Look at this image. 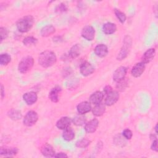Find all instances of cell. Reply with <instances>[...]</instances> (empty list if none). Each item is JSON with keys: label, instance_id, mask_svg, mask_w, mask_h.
<instances>
[{"label": "cell", "instance_id": "cell-32", "mask_svg": "<svg viewBox=\"0 0 158 158\" xmlns=\"http://www.w3.org/2000/svg\"><path fill=\"white\" fill-rule=\"evenodd\" d=\"M128 80H127V78H125L123 80L117 83L116 88L118 90L123 91L128 86Z\"/></svg>", "mask_w": 158, "mask_h": 158}, {"label": "cell", "instance_id": "cell-9", "mask_svg": "<svg viewBox=\"0 0 158 158\" xmlns=\"http://www.w3.org/2000/svg\"><path fill=\"white\" fill-rule=\"evenodd\" d=\"M80 73L84 77H88L94 72V66L88 62H83L80 67Z\"/></svg>", "mask_w": 158, "mask_h": 158}, {"label": "cell", "instance_id": "cell-16", "mask_svg": "<svg viewBox=\"0 0 158 158\" xmlns=\"http://www.w3.org/2000/svg\"><path fill=\"white\" fill-rule=\"evenodd\" d=\"M41 152L44 157H54L56 154L55 150L54 149L53 147L48 143H46L42 146L41 149Z\"/></svg>", "mask_w": 158, "mask_h": 158}, {"label": "cell", "instance_id": "cell-11", "mask_svg": "<svg viewBox=\"0 0 158 158\" xmlns=\"http://www.w3.org/2000/svg\"><path fill=\"white\" fill-rule=\"evenodd\" d=\"M92 109L91 103L88 101H82L77 106V110L79 114L85 115Z\"/></svg>", "mask_w": 158, "mask_h": 158}, {"label": "cell", "instance_id": "cell-39", "mask_svg": "<svg viewBox=\"0 0 158 158\" xmlns=\"http://www.w3.org/2000/svg\"><path fill=\"white\" fill-rule=\"evenodd\" d=\"M4 86L2 84L1 85V98L2 99L4 98V96H5V92L4 91Z\"/></svg>", "mask_w": 158, "mask_h": 158}, {"label": "cell", "instance_id": "cell-23", "mask_svg": "<svg viewBox=\"0 0 158 158\" xmlns=\"http://www.w3.org/2000/svg\"><path fill=\"white\" fill-rule=\"evenodd\" d=\"M56 31V28L52 25H48L43 27L40 31V34L43 37H48Z\"/></svg>", "mask_w": 158, "mask_h": 158}, {"label": "cell", "instance_id": "cell-7", "mask_svg": "<svg viewBox=\"0 0 158 158\" xmlns=\"http://www.w3.org/2000/svg\"><path fill=\"white\" fill-rule=\"evenodd\" d=\"M119 93L117 91L112 90L106 95L104 100V104L106 106H111L115 104L119 99Z\"/></svg>", "mask_w": 158, "mask_h": 158}, {"label": "cell", "instance_id": "cell-15", "mask_svg": "<svg viewBox=\"0 0 158 158\" xmlns=\"http://www.w3.org/2000/svg\"><path fill=\"white\" fill-rule=\"evenodd\" d=\"M156 49L154 48H149L147 49L143 54L141 57V62L144 64H148L155 57Z\"/></svg>", "mask_w": 158, "mask_h": 158}, {"label": "cell", "instance_id": "cell-21", "mask_svg": "<svg viewBox=\"0 0 158 158\" xmlns=\"http://www.w3.org/2000/svg\"><path fill=\"white\" fill-rule=\"evenodd\" d=\"M102 31L106 35H111L114 33L117 30V26L112 22L105 23L102 27Z\"/></svg>", "mask_w": 158, "mask_h": 158}, {"label": "cell", "instance_id": "cell-4", "mask_svg": "<svg viewBox=\"0 0 158 158\" xmlns=\"http://www.w3.org/2000/svg\"><path fill=\"white\" fill-rule=\"evenodd\" d=\"M131 43L132 41L130 36L128 35L125 36L123 40V46L117 56V60H122L127 57L130 49L131 46Z\"/></svg>", "mask_w": 158, "mask_h": 158}, {"label": "cell", "instance_id": "cell-29", "mask_svg": "<svg viewBox=\"0 0 158 158\" xmlns=\"http://www.w3.org/2000/svg\"><path fill=\"white\" fill-rule=\"evenodd\" d=\"M114 14L121 23H124L126 21L127 17L124 12H122L120 10L117 9H114Z\"/></svg>", "mask_w": 158, "mask_h": 158}, {"label": "cell", "instance_id": "cell-31", "mask_svg": "<svg viewBox=\"0 0 158 158\" xmlns=\"http://www.w3.org/2000/svg\"><path fill=\"white\" fill-rule=\"evenodd\" d=\"M91 143V141L86 139V138H82L80 139L79 140H78L76 143H75V146L77 148H85L88 147Z\"/></svg>", "mask_w": 158, "mask_h": 158}, {"label": "cell", "instance_id": "cell-12", "mask_svg": "<svg viewBox=\"0 0 158 158\" xmlns=\"http://www.w3.org/2000/svg\"><path fill=\"white\" fill-rule=\"evenodd\" d=\"M23 99L27 105L30 106L36 102L38 99V96L35 92L29 91L23 94Z\"/></svg>", "mask_w": 158, "mask_h": 158}, {"label": "cell", "instance_id": "cell-22", "mask_svg": "<svg viewBox=\"0 0 158 158\" xmlns=\"http://www.w3.org/2000/svg\"><path fill=\"white\" fill-rule=\"evenodd\" d=\"M18 152V149L16 148H0V154L5 156H14Z\"/></svg>", "mask_w": 158, "mask_h": 158}, {"label": "cell", "instance_id": "cell-1", "mask_svg": "<svg viewBox=\"0 0 158 158\" xmlns=\"http://www.w3.org/2000/svg\"><path fill=\"white\" fill-rule=\"evenodd\" d=\"M38 59V63L41 67L48 68L56 64L57 57L53 51L46 50L41 52L39 54Z\"/></svg>", "mask_w": 158, "mask_h": 158}, {"label": "cell", "instance_id": "cell-19", "mask_svg": "<svg viewBox=\"0 0 158 158\" xmlns=\"http://www.w3.org/2000/svg\"><path fill=\"white\" fill-rule=\"evenodd\" d=\"M106 105L104 103L101 102L99 104L94 105L91 110L93 114L96 117L102 116L106 112Z\"/></svg>", "mask_w": 158, "mask_h": 158}, {"label": "cell", "instance_id": "cell-33", "mask_svg": "<svg viewBox=\"0 0 158 158\" xmlns=\"http://www.w3.org/2000/svg\"><path fill=\"white\" fill-rule=\"evenodd\" d=\"M122 136L125 139H131L133 136V133L130 129L125 128L122 131Z\"/></svg>", "mask_w": 158, "mask_h": 158}, {"label": "cell", "instance_id": "cell-14", "mask_svg": "<svg viewBox=\"0 0 158 158\" xmlns=\"http://www.w3.org/2000/svg\"><path fill=\"white\" fill-rule=\"evenodd\" d=\"M72 122V119L68 117H62L56 122V127L59 129L64 130L67 128L69 127L71 123Z\"/></svg>", "mask_w": 158, "mask_h": 158}, {"label": "cell", "instance_id": "cell-27", "mask_svg": "<svg viewBox=\"0 0 158 158\" xmlns=\"http://www.w3.org/2000/svg\"><path fill=\"white\" fill-rule=\"evenodd\" d=\"M72 121L74 125H75L77 126H81L86 123V118L84 116V115L78 114V115H77L75 117H73V118L72 120Z\"/></svg>", "mask_w": 158, "mask_h": 158}, {"label": "cell", "instance_id": "cell-28", "mask_svg": "<svg viewBox=\"0 0 158 158\" xmlns=\"http://www.w3.org/2000/svg\"><path fill=\"white\" fill-rule=\"evenodd\" d=\"M37 43H38L37 38L31 36H27L23 40V44L27 46H31L35 45Z\"/></svg>", "mask_w": 158, "mask_h": 158}, {"label": "cell", "instance_id": "cell-8", "mask_svg": "<svg viewBox=\"0 0 158 158\" xmlns=\"http://www.w3.org/2000/svg\"><path fill=\"white\" fill-rule=\"evenodd\" d=\"M127 73V68L125 66L118 67L113 73V80L116 83L123 80Z\"/></svg>", "mask_w": 158, "mask_h": 158}, {"label": "cell", "instance_id": "cell-2", "mask_svg": "<svg viewBox=\"0 0 158 158\" xmlns=\"http://www.w3.org/2000/svg\"><path fill=\"white\" fill-rule=\"evenodd\" d=\"M33 23V17L30 15H28L19 19L16 23V27L20 32L26 33L31 30Z\"/></svg>", "mask_w": 158, "mask_h": 158}, {"label": "cell", "instance_id": "cell-13", "mask_svg": "<svg viewBox=\"0 0 158 158\" xmlns=\"http://www.w3.org/2000/svg\"><path fill=\"white\" fill-rule=\"evenodd\" d=\"M99 120L97 118H93L86 122L85 125V130L88 133H93L96 131L99 126Z\"/></svg>", "mask_w": 158, "mask_h": 158}, {"label": "cell", "instance_id": "cell-34", "mask_svg": "<svg viewBox=\"0 0 158 158\" xmlns=\"http://www.w3.org/2000/svg\"><path fill=\"white\" fill-rule=\"evenodd\" d=\"M8 36V30L6 28L1 27L0 28V39L1 41H2L3 40L6 39Z\"/></svg>", "mask_w": 158, "mask_h": 158}, {"label": "cell", "instance_id": "cell-38", "mask_svg": "<svg viewBox=\"0 0 158 158\" xmlns=\"http://www.w3.org/2000/svg\"><path fill=\"white\" fill-rule=\"evenodd\" d=\"M54 157H68V156L64 152H59L55 154Z\"/></svg>", "mask_w": 158, "mask_h": 158}, {"label": "cell", "instance_id": "cell-26", "mask_svg": "<svg viewBox=\"0 0 158 158\" xmlns=\"http://www.w3.org/2000/svg\"><path fill=\"white\" fill-rule=\"evenodd\" d=\"M9 117L13 120H18L22 118V113L20 110L12 109L7 112Z\"/></svg>", "mask_w": 158, "mask_h": 158}, {"label": "cell", "instance_id": "cell-17", "mask_svg": "<svg viewBox=\"0 0 158 158\" xmlns=\"http://www.w3.org/2000/svg\"><path fill=\"white\" fill-rule=\"evenodd\" d=\"M95 54L99 57H104L108 54L107 46L104 44H99L94 49Z\"/></svg>", "mask_w": 158, "mask_h": 158}, {"label": "cell", "instance_id": "cell-18", "mask_svg": "<svg viewBox=\"0 0 158 158\" xmlns=\"http://www.w3.org/2000/svg\"><path fill=\"white\" fill-rule=\"evenodd\" d=\"M104 94L102 91H96L91 94V95L89 97V101L90 103L96 105L98 104H99L102 102V101L103 100Z\"/></svg>", "mask_w": 158, "mask_h": 158}, {"label": "cell", "instance_id": "cell-6", "mask_svg": "<svg viewBox=\"0 0 158 158\" xmlns=\"http://www.w3.org/2000/svg\"><path fill=\"white\" fill-rule=\"evenodd\" d=\"M81 35L86 40L92 41L95 36V30L93 26L87 25L82 28Z\"/></svg>", "mask_w": 158, "mask_h": 158}, {"label": "cell", "instance_id": "cell-10", "mask_svg": "<svg viewBox=\"0 0 158 158\" xmlns=\"http://www.w3.org/2000/svg\"><path fill=\"white\" fill-rule=\"evenodd\" d=\"M145 64L142 62H138L132 67L131 70V74L133 77H139L144 72Z\"/></svg>", "mask_w": 158, "mask_h": 158}, {"label": "cell", "instance_id": "cell-3", "mask_svg": "<svg viewBox=\"0 0 158 158\" xmlns=\"http://www.w3.org/2000/svg\"><path fill=\"white\" fill-rule=\"evenodd\" d=\"M34 65V59L31 56L23 57L19 64L18 70L22 73H26L30 71Z\"/></svg>", "mask_w": 158, "mask_h": 158}, {"label": "cell", "instance_id": "cell-37", "mask_svg": "<svg viewBox=\"0 0 158 158\" xmlns=\"http://www.w3.org/2000/svg\"><path fill=\"white\" fill-rule=\"evenodd\" d=\"M112 88L110 85H107L106 86L104 89H103V94L104 95H107L108 93H109L111 91H112Z\"/></svg>", "mask_w": 158, "mask_h": 158}, {"label": "cell", "instance_id": "cell-24", "mask_svg": "<svg viewBox=\"0 0 158 158\" xmlns=\"http://www.w3.org/2000/svg\"><path fill=\"white\" fill-rule=\"evenodd\" d=\"M81 51V46L79 44H75L71 47V48L69 51V54L70 57L75 59L80 55Z\"/></svg>", "mask_w": 158, "mask_h": 158}, {"label": "cell", "instance_id": "cell-36", "mask_svg": "<svg viewBox=\"0 0 158 158\" xmlns=\"http://www.w3.org/2000/svg\"><path fill=\"white\" fill-rule=\"evenodd\" d=\"M66 10H67V7H66L65 5L62 3L60 4H59V6L56 8V10L59 11V12H64Z\"/></svg>", "mask_w": 158, "mask_h": 158}, {"label": "cell", "instance_id": "cell-30", "mask_svg": "<svg viewBox=\"0 0 158 158\" xmlns=\"http://www.w3.org/2000/svg\"><path fill=\"white\" fill-rule=\"evenodd\" d=\"M11 61V56L7 53L1 54L0 56V64L6 65Z\"/></svg>", "mask_w": 158, "mask_h": 158}, {"label": "cell", "instance_id": "cell-20", "mask_svg": "<svg viewBox=\"0 0 158 158\" xmlns=\"http://www.w3.org/2000/svg\"><path fill=\"white\" fill-rule=\"evenodd\" d=\"M62 91V89L60 86H57L52 88L49 93V99L53 102H57L59 101V94Z\"/></svg>", "mask_w": 158, "mask_h": 158}, {"label": "cell", "instance_id": "cell-5", "mask_svg": "<svg viewBox=\"0 0 158 158\" xmlns=\"http://www.w3.org/2000/svg\"><path fill=\"white\" fill-rule=\"evenodd\" d=\"M38 120V115L35 110L27 112L23 119V123L26 127H31L34 125Z\"/></svg>", "mask_w": 158, "mask_h": 158}, {"label": "cell", "instance_id": "cell-35", "mask_svg": "<svg viewBox=\"0 0 158 158\" xmlns=\"http://www.w3.org/2000/svg\"><path fill=\"white\" fill-rule=\"evenodd\" d=\"M151 148L152 151H155V152H157V138H155L153 141H152V143L151 146Z\"/></svg>", "mask_w": 158, "mask_h": 158}, {"label": "cell", "instance_id": "cell-25", "mask_svg": "<svg viewBox=\"0 0 158 158\" xmlns=\"http://www.w3.org/2000/svg\"><path fill=\"white\" fill-rule=\"evenodd\" d=\"M75 131L74 130L68 127L66 129L64 130L63 133H62V137L64 140L67 141H70L73 139L75 138Z\"/></svg>", "mask_w": 158, "mask_h": 158}]
</instances>
